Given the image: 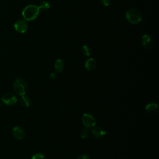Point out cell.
<instances>
[{
    "label": "cell",
    "instance_id": "obj_1",
    "mask_svg": "<svg viewBox=\"0 0 159 159\" xmlns=\"http://www.w3.org/2000/svg\"><path fill=\"white\" fill-rule=\"evenodd\" d=\"M38 6L30 4L27 6L22 11V14L24 19L26 20H33L37 18L39 14Z\"/></svg>",
    "mask_w": 159,
    "mask_h": 159
},
{
    "label": "cell",
    "instance_id": "obj_2",
    "mask_svg": "<svg viewBox=\"0 0 159 159\" xmlns=\"http://www.w3.org/2000/svg\"><path fill=\"white\" fill-rule=\"evenodd\" d=\"M13 89L16 94L19 96L25 95L28 90L27 82L22 78H17L13 83Z\"/></svg>",
    "mask_w": 159,
    "mask_h": 159
},
{
    "label": "cell",
    "instance_id": "obj_3",
    "mask_svg": "<svg viewBox=\"0 0 159 159\" xmlns=\"http://www.w3.org/2000/svg\"><path fill=\"white\" fill-rule=\"evenodd\" d=\"M127 20L131 24H137L142 20V16L141 12L136 9H129L125 13Z\"/></svg>",
    "mask_w": 159,
    "mask_h": 159
},
{
    "label": "cell",
    "instance_id": "obj_4",
    "mask_svg": "<svg viewBox=\"0 0 159 159\" xmlns=\"http://www.w3.org/2000/svg\"><path fill=\"white\" fill-rule=\"evenodd\" d=\"M82 122L85 127L86 128H93L95 126L96 124V120L95 117L90 113H85L82 116Z\"/></svg>",
    "mask_w": 159,
    "mask_h": 159
},
{
    "label": "cell",
    "instance_id": "obj_5",
    "mask_svg": "<svg viewBox=\"0 0 159 159\" xmlns=\"http://www.w3.org/2000/svg\"><path fill=\"white\" fill-rule=\"evenodd\" d=\"M1 100L7 106H13L17 101L16 96L14 93H4L2 96Z\"/></svg>",
    "mask_w": 159,
    "mask_h": 159
},
{
    "label": "cell",
    "instance_id": "obj_6",
    "mask_svg": "<svg viewBox=\"0 0 159 159\" xmlns=\"http://www.w3.org/2000/svg\"><path fill=\"white\" fill-rule=\"evenodd\" d=\"M15 30L19 33H24L28 29V24L25 20L19 19L14 24Z\"/></svg>",
    "mask_w": 159,
    "mask_h": 159
},
{
    "label": "cell",
    "instance_id": "obj_7",
    "mask_svg": "<svg viewBox=\"0 0 159 159\" xmlns=\"http://www.w3.org/2000/svg\"><path fill=\"white\" fill-rule=\"evenodd\" d=\"M12 134L13 136L18 139V140H22L25 138L26 133L25 130L24 128H22L20 126H15L12 130Z\"/></svg>",
    "mask_w": 159,
    "mask_h": 159
},
{
    "label": "cell",
    "instance_id": "obj_8",
    "mask_svg": "<svg viewBox=\"0 0 159 159\" xmlns=\"http://www.w3.org/2000/svg\"><path fill=\"white\" fill-rule=\"evenodd\" d=\"M141 41L143 46L147 49H151L153 46V41L152 37L147 34L143 35L142 37Z\"/></svg>",
    "mask_w": 159,
    "mask_h": 159
},
{
    "label": "cell",
    "instance_id": "obj_9",
    "mask_svg": "<svg viewBox=\"0 0 159 159\" xmlns=\"http://www.w3.org/2000/svg\"><path fill=\"white\" fill-rule=\"evenodd\" d=\"M92 135L97 139H101L106 135L105 130L100 127H93L91 130Z\"/></svg>",
    "mask_w": 159,
    "mask_h": 159
},
{
    "label": "cell",
    "instance_id": "obj_10",
    "mask_svg": "<svg viewBox=\"0 0 159 159\" xmlns=\"http://www.w3.org/2000/svg\"><path fill=\"white\" fill-rule=\"evenodd\" d=\"M158 104L155 102H152L147 104L145 106V111L149 114H155L158 111Z\"/></svg>",
    "mask_w": 159,
    "mask_h": 159
},
{
    "label": "cell",
    "instance_id": "obj_11",
    "mask_svg": "<svg viewBox=\"0 0 159 159\" xmlns=\"http://www.w3.org/2000/svg\"><path fill=\"white\" fill-rule=\"evenodd\" d=\"M96 65H97L96 61L93 58H89L87 59L84 64V66L86 69L89 71H92L94 70L96 68Z\"/></svg>",
    "mask_w": 159,
    "mask_h": 159
},
{
    "label": "cell",
    "instance_id": "obj_12",
    "mask_svg": "<svg viewBox=\"0 0 159 159\" xmlns=\"http://www.w3.org/2000/svg\"><path fill=\"white\" fill-rule=\"evenodd\" d=\"M55 71L57 73H60L63 71L64 63L61 59H57L54 63Z\"/></svg>",
    "mask_w": 159,
    "mask_h": 159
},
{
    "label": "cell",
    "instance_id": "obj_13",
    "mask_svg": "<svg viewBox=\"0 0 159 159\" xmlns=\"http://www.w3.org/2000/svg\"><path fill=\"white\" fill-rule=\"evenodd\" d=\"M20 103L21 106H22L23 107H27L30 105L31 99H30L29 97H28L27 96H25V95H23L20 98Z\"/></svg>",
    "mask_w": 159,
    "mask_h": 159
},
{
    "label": "cell",
    "instance_id": "obj_14",
    "mask_svg": "<svg viewBox=\"0 0 159 159\" xmlns=\"http://www.w3.org/2000/svg\"><path fill=\"white\" fill-rule=\"evenodd\" d=\"M39 11H45L47 10H48L50 7V4L47 1H43L42 2H41L39 4V6H38Z\"/></svg>",
    "mask_w": 159,
    "mask_h": 159
},
{
    "label": "cell",
    "instance_id": "obj_15",
    "mask_svg": "<svg viewBox=\"0 0 159 159\" xmlns=\"http://www.w3.org/2000/svg\"><path fill=\"white\" fill-rule=\"evenodd\" d=\"M89 134H90V130H89L88 128H86V127L84 128V129H83L81 130V133H80L81 137L82 139H87V138L89 137Z\"/></svg>",
    "mask_w": 159,
    "mask_h": 159
},
{
    "label": "cell",
    "instance_id": "obj_16",
    "mask_svg": "<svg viewBox=\"0 0 159 159\" xmlns=\"http://www.w3.org/2000/svg\"><path fill=\"white\" fill-rule=\"evenodd\" d=\"M81 53H83V55L89 57L91 54V52H90V49L88 47V46L87 45H83L81 47Z\"/></svg>",
    "mask_w": 159,
    "mask_h": 159
},
{
    "label": "cell",
    "instance_id": "obj_17",
    "mask_svg": "<svg viewBox=\"0 0 159 159\" xmlns=\"http://www.w3.org/2000/svg\"><path fill=\"white\" fill-rule=\"evenodd\" d=\"M31 159H46L44 155L40 153H37L32 155Z\"/></svg>",
    "mask_w": 159,
    "mask_h": 159
},
{
    "label": "cell",
    "instance_id": "obj_18",
    "mask_svg": "<svg viewBox=\"0 0 159 159\" xmlns=\"http://www.w3.org/2000/svg\"><path fill=\"white\" fill-rule=\"evenodd\" d=\"M101 5L104 6H108L111 3V0H99Z\"/></svg>",
    "mask_w": 159,
    "mask_h": 159
},
{
    "label": "cell",
    "instance_id": "obj_19",
    "mask_svg": "<svg viewBox=\"0 0 159 159\" xmlns=\"http://www.w3.org/2000/svg\"><path fill=\"white\" fill-rule=\"evenodd\" d=\"M76 159H91L90 156L88 154H82L79 155Z\"/></svg>",
    "mask_w": 159,
    "mask_h": 159
},
{
    "label": "cell",
    "instance_id": "obj_20",
    "mask_svg": "<svg viewBox=\"0 0 159 159\" xmlns=\"http://www.w3.org/2000/svg\"><path fill=\"white\" fill-rule=\"evenodd\" d=\"M55 78H56V74H55V73H50V75H49V78H50V80H53L55 79Z\"/></svg>",
    "mask_w": 159,
    "mask_h": 159
},
{
    "label": "cell",
    "instance_id": "obj_21",
    "mask_svg": "<svg viewBox=\"0 0 159 159\" xmlns=\"http://www.w3.org/2000/svg\"><path fill=\"white\" fill-rule=\"evenodd\" d=\"M1 102H0V107H1Z\"/></svg>",
    "mask_w": 159,
    "mask_h": 159
}]
</instances>
